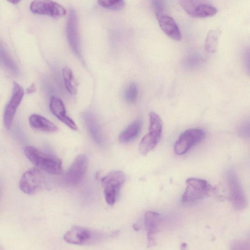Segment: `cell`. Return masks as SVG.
I'll use <instances>...</instances> for the list:
<instances>
[{
    "label": "cell",
    "instance_id": "1",
    "mask_svg": "<svg viewBox=\"0 0 250 250\" xmlns=\"http://www.w3.org/2000/svg\"><path fill=\"white\" fill-rule=\"evenodd\" d=\"M116 232H107L75 225L71 227L63 236L68 243L82 246L98 244L111 237Z\"/></svg>",
    "mask_w": 250,
    "mask_h": 250
},
{
    "label": "cell",
    "instance_id": "2",
    "mask_svg": "<svg viewBox=\"0 0 250 250\" xmlns=\"http://www.w3.org/2000/svg\"><path fill=\"white\" fill-rule=\"evenodd\" d=\"M23 152L28 159L39 169L54 175L62 173V161L56 156L31 146L24 147Z\"/></svg>",
    "mask_w": 250,
    "mask_h": 250
},
{
    "label": "cell",
    "instance_id": "3",
    "mask_svg": "<svg viewBox=\"0 0 250 250\" xmlns=\"http://www.w3.org/2000/svg\"><path fill=\"white\" fill-rule=\"evenodd\" d=\"M162 130L161 118L157 113L150 112L149 132L142 138L139 145V151L141 154L146 155L156 147L160 140Z\"/></svg>",
    "mask_w": 250,
    "mask_h": 250
},
{
    "label": "cell",
    "instance_id": "4",
    "mask_svg": "<svg viewBox=\"0 0 250 250\" xmlns=\"http://www.w3.org/2000/svg\"><path fill=\"white\" fill-rule=\"evenodd\" d=\"M212 189V187L206 180L197 178L187 179L182 202L190 203L201 200L207 196Z\"/></svg>",
    "mask_w": 250,
    "mask_h": 250
},
{
    "label": "cell",
    "instance_id": "5",
    "mask_svg": "<svg viewBox=\"0 0 250 250\" xmlns=\"http://www.w3.org/2000/svg\"><path fill=\"white\" fill-rule=\"evenodd\" d=\"M46 181L42 171L36 167L25 171L19 181V188L24 193L33 194L45 188Z\"/></svg>",
    "mask_w": 250,
    "mask_h": 250
},
{
    "label": "cell",
    "instance_id": "6",
    "mask_svg": "<svg viewBox=\"0 0 250 250\" xmlns=\"http://www.w3.org/2000/svg\"><path fill=\"white\" fill-rule=\"evenodd\" d=\"M226 178L233 208L237 210H243L247 207V200L237 175L233 169H229L226 172Z\"/></svg>",
    "mask_w": 250,
    "mask_h": 250
},
{
    "label": "cell",
    "instance_id": "7",
    "mask_svg": "<svg viewBox=\"0 0 250 250\" xmlns=\"http://www.w3.org/2000/svg\"><path fill=\"white\" fill-rule=\"evenodd\" d=\"M125 180V174L120 170L112 171L102 178L105 199L108 205H112L115 203Z\"/></svg>",
    "mask_w": 250,
    "mask_h": 250
},
{
    "label": "cell",
    "instance_id": "8",
    "mask_svg": "<svg viewBox=\"0 0 250 250\" xmlns=\"http://www.w3.org/2000/svg\"><path fill=\"white\" fill-rule=\"evenodd\" d=\"M205 132L200 128H190L183 132L174 145V151L177 155H183L204 138Z\"/></svg>",
    "mask_w": 250,
    "mask_h": 250
},
{
    "label": "cell",
    "instance_id": "9",
    "mask_svg": "<svg viewBox=\"0 0 250 250\" xmlns=\"http://www.w3.org/2000/svg\"><path fill=\"white\" fill-rule=\"evenodd\" d=\"M180 5L189 15L197 18H206L215 15L217 12L215 7L202 0H180Z\"/></svg>",
    "mask_w": 250,
    "mask_h": 250
},
{
    "label": "cell",
    "instance_id": "10",
    "mask_svg": "<svg viewBox=\"0 0 250 250\" xmlns=\"http://www.w3.org/2000/svg\"><path fill=\"white\" fill-rule=\"evenodd\" d=\"M30 9L34 14L55 18H61L66 14V11L62 5L52 0H34L30 5Z\"/></svg>",
    "mask_w": 250,
    "mask_h": 250
},
{
    "label": "cell",
    "instance_id": "11",
    "mask_svg": "<svg viewBox=\"0 0 250 250\" xmlns=\"http://www.w3.org/2000/svg\"><path fill=\"white\" fill-rule=\"evenodd\" d=\"M24 93L23 88L17 82H14L12 95L5 108L3 114L4 124L8 129L12 126L15 113L22 101Z\"/></svg>",
    "mask_w": 250,
    "mask_h": 250
},
{
    "label": "cell",
    "instance_id": "12",
    "mask_svg": "<svg viewBox=\"0 0 250 250\" xmlns=\"http://www.w3.org/2000/svg\"><path fill=\"white\" fill-rule=\"evenodd\" d=\"M88 167V159L84 154L79 155L74 160L65 176L69 186H75L83 178Z\"/></svg>",
    "mask_w": 250,
    "mask_h": 250
},
{
    "label": "cell",
    "instance_id": "13",
    "mask_svg": "<svg viewBox=\"0 0 250 250\" xmlns=\"http://www.w3.org/2000/svg\"><path fill=\"white\" fill-rule=\"evenodd\" d=\"M66 36L73 51L78 56L81 57L78 19L75 12L73 10L70 11L68 18Z\"/></svg>",
    "mask_w": 250,
    "mask_h": 250
},
{
    "label": "cell",
    "instance_id": "14",
    "mask_svg": "<svg viewBox=\"0 0 250 250\" xmlns=\"http://www.w3.org/2000/svg\"><path fill=\"white\" fill-rule=\"evenodd\" d=\"M144 222L147 246L150 247L155 244V236L161 222L160 214L155 211H147L145 214Z\"/></svg>",
    "mask_w": 250,
    "mask_h": 250
},
{
    "label": "cell",
    "instance_id": "15",
    "mask_svg": "<svg viewBox=\"0 0 250 250\" xmlns=\"http://www.w3.org/2000/svg\"><path fill=\"white\" fill-rule=\"evenodd\" d=\"M156 16L161 29L167 36L175 41L182 39L180 29L171 17L165 13Z\"/></svg>",
    "mask_w": 250,
    "mask_h": 250
},
{
    "label": "cell",
    "instance_id": "16",
    "mask_svg": "<svg viewBox=\"0 0 250 250\" xmlns=\"http://www.w3.org/2000/svg\"><path fill=\"white\" fill-rule=\"evenodd\" d=\"M50 109L52 114L59 120L74 130L78 129L75 122L66 114V109L62 101L59 98L53 96L50 99Z\"/></svg>",
    "mask_w": 250,
    "mask_h": 250
},
{
    "label": "cell",
    "instance_id": "17",
    "mask_svg": "<svg viewBox=\"0 0 250 250\" xmlns=\"http://www.w3.org/2000/svg\"><path fill=\"white\" fill-rule=\"evenodd\" d=\"M30 126L35 130L45 132H54L58 130L57 126L44 117L34 114L29 119Z\"/></svg>",
    "mask_w": 250,
    "mask_h": 250
},
{
    "label": "cell",
    "instance_id": "18",
    "mask_svg": "<svg viewBox=\"0 0 250 250\" xmlns=\"http://www.w3.org/2000/svg\"><path fill=\"white\" fill-rule=\"evenodd\" d=\"M84 120L87 129L91 137L97 144H103V137L100 125L95 116L89 113H86L83 115Z\"/></svg>",
    "mask_w": 250,
    "mask_h": 250
},
{
    "label": "cell",
    "instance_id": "19",
    "mask_svg": "<svg viewBox=\"0 0 250 250\" xmlns=\"http://www.w3.org/2000/svg\"><path fill=\"white\" fill-rule=\"evenodd\" d=\"M141 120H137L130 124L119 136L122 143H126L135 139L139 134L142 128Z\"/></svg>",
    "mask_w": 250,
    "mask_h": 250
},
{
    "label": "cell",
    "instance_id": "20",
    "mask_svg": "<svg viewBox=\"0 0 250 250\" xmlns=\"http://www.w3.org/2000/svg\"><path fill=\"white\" fill-rule=\"evenodd\" d=\"M220 34V31L217 29L211 30L208 33L205 46L208 52L214 53L216 51Z\"/></svg>",
    "mask_w": 250,
    "mask_h": 250
},
{
    "label": "cell",
    "instance_id": "21",
    "mask_svg": "<svg viewBox=\"0 0 250 250\" xmlns=\"http://www.w3.org/2000/svg\"><path fill=\"white\" fill-rule=\"evenodd\" d=\"M62 77L65 87L70 94H75L77 89L74 84V76L70 68L66 66L62 70Z\"/></svg>",
    "mask_w": 250,
    "mask_h": 250
},
{
    "label": "cell",
    "instance_id": "22",
    "mask_svg": "<svg viewBox=\"0 0 250 250\" xmlns=\"http://www.w3.org/2000/svg\"><path fill=\"white\" fill-rule=\"evenodd\" d=\"M98 3L105 8L114 10H120L125 6V2L122 0H98Z\"/></svg>",
    "mask_w": 250,
    "mask_h": 250
},
{
    "label": "cell",
    "instance_id": "23",
    "mask_svg": "<svg viewBox=\"0 0 250 250\" xmlns=\"http://www.w3.org/2000/svg\"><path fill=\"white\" fill-rule=\"evenodd\" d=\"M138 92L139 90L137 85L135 83L130 84L125 92V100L129 102L134 103L137 99Z\"/></svg>",
    "mask_w": 250,
    "mask_h": 250
},
{
    "label": "cell",
    "instance_id": "24",
    "mask_svg": "<svg viewBox=\"0 0 250 250\" xmlns=\"http://www.w3.org/2000/svg\"><path fill=\"white\" fill-rule=\"evenodd\" d=\"M202 62V57L200 54L193 53L189 54L186 60V64L189 68H195Z\"/></svg>",
    "mask_w": 250,
    "mask_h": 250
},
{
    "label": "cell",
    "instance_id": "25",
    "mask_svg": "<svg viewBox=\"0 0 250 250\" xmlns=\"http://www.w3.org/2000/svg\"><path fill=\"white\" fill-rule=\"evenodd\" d=\"M153 6L156 16L165 13L164 1L162 0H155L153 1Z\"/></svg>",
    "mask_w": 250,
    "mask_h": 250
},
{
    "label": "cell",
    "instance_id": "26",
    "mask_svg": "<svg viewBox=\"0 0 250 250\" xmlns=\"http://www.w3.org/2000/svg\"><path fill=\"white\" fill-rule=\"evenodd\" d=\"M36 90V86L34 84H32L27 89V93L28 94L32 93Z\"/></svg>",
    "mask_w": 250,
    "mask_h": 250
},
{
    "label": "cell",
    "instance_id": "27",
    "mask_svg": "<svg viewBox=\"0 0 250 250\" xmlns=\"http://www.w3.org/2000/svg\"><path fill=\"white\" fill-rule=\"evenodd\" d=\"M19 1H20L19 0H12V1H10L9 2L11 3H12L13 4H16L18 2H19Z\"/></svg>",
    "mask_w": 250,
    "mask_h": 250
}]
</instances>
